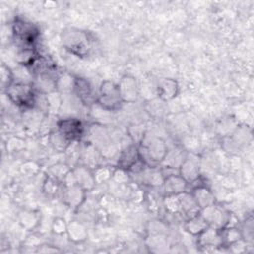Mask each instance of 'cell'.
<instances>
[{
	"mask_svg": "<svg viewBox=\"0 0 254 254\" xmlns=\"http://www.w3.org/2000/svg\"><path fill=\"white\" fill-rule=\"evenodd\" d=\"M62 42L65 50L79 58L87 57L91 50V41L88 34L79 29H66L62 35Z\"/></svg>",
	"mask_w": 254,
	"mask_h": 254,
	"instance_id": "cell-1",
	"label": "cell"
},
{
	"mask_svg": "<svg viewBox=\"0 0 254 254\" xmlns=\"http://www.w3.org/2000/svg\"><path fill=\"white\" fill-rule=\"evenodd\" d=\"M138 151L140 160L148 167H154V165L163 162L168 153V148L162 139L152 138L147 143H142Z\"/></svg>",
	"mask_w": 254,
	"mask_h": 254,
	"instance_id": "cell-2",
	"label": "cell"
},
{
	"mask_svg": "<svg viewBox=\"0 0 254 254\" xmlns=\"http://www.w3.org/2000/svg\"><path fill=\"white\" fill-rule=\"evenodd\" d=\"M96 100L102 108L108 111H115L119 109L123 103L117 84L109 80H105L101 83Z\"/></svg>",
	"mask_w": 254,
	"mask_h": 254,
	"instance_id": "cell-3",
	"label": "cell"
},
{
	"mask_svg": "<svg viewBox=\"0 0 254 254\" xmlns=\"http://www.w3.org/2000/svg\"><path fill=\"white\" fill-rule=\"evenodd\" d=\"M6 94L13 103L19 106L29 107L35 103L34 87L30 83L14 81L6 89Z\"/></svg>",
	"mask_w": 254,
	"mask_h": 254,
	"instance_id": "cell-4",
	"label": "cell"
},
{
	"mask_svg": "<svg viewBox=\"0 0 254 254\" xmlns=\"http://www.w3.org/2000/svg\"><path fill=\"white\" fill-rule=\"evenodd\" d=\"M15 40L19 43L20 47H33L34 42L38 37L37 27L23 19H16L12 27Z\"/></svg>",
	"mask_w": 254,
	"mask_h": 254,
	"instance_id": "cell-5",
	"label": "cell"
},
{
	"mask_svg": "<svg viewBox=\"0 0 254 254\" xmlns=\"http://www.w3.org/2000/svg\"><path fill=\"white\" fill-rule=\"evenodd\" d=\"M199 213L204 218L209 227H213L219 230L227 226L230 217V213L228 211L215 205V203L200 209Z\"/></svg>",
	"mask_w": 254,
	"mask_h": 254,
	"instance_id": "cell-6",
	"label": "cell"
},
{
	"mask_svg": "<svg viewBox=\"0 0 254 254\" xmlns=\"http://www.w3.org/2000/svg\"><path fill=\"white\" fill-rule=\"evenodd\" d=\"M120 97L123 102L132 103L139 97V86L137 80L132 75H123L117 84Z\"/></svg>",
	"mask_w": 254,
	"mask_h": 254,
	"instance_id": "cell-7",
	"label": "cell"
},
{
	"mask_svg": "<svg viewBox=\"0 0 254 254\" xmlns=\"http://www.w3.org/2000/svg\"><path fill=\"white\" fill-rule=\"evenodd\" d=\"M58 131L71 143L80 138L83 127L80 120L76 118H65L58 123Z\"/></svg>",
	"mask_w": 254,
	"mask_h": 254,
	"instance_id": "cell-8",
	"label": "cell"
},
{
	"mask_svg": "<svg viewBox=\"0 0 254 254\" xmlns=\"http://www.w3.org/2000/svg\"><path fill=\"white\" fill-rule=\"evenodd\" d=\"M197 245L205 250L223 246L221 230L208 226L204 231L197 235Z\"/></svg>",
	"mask_w": 254,
	"mask_h": 254,
	"instance_id": "cell-9",
	"label": "cell"
},
{
	"mask_svg": "<svg viewBox=\"0 0 254 254\" xmlns=\"http://www.w3.org/2000/svg\"><path fill=\"white\" fill-rule=\"evenodd\" d=\"M163 189L166 195L169 194H181L187 191L188 182L180 174L166 175L163 181Z\"/></svg>",
	"mask_w": 254,
	"mask_h": 254,
	"instance_id": "cell-10",
	"label": "cell"
},
{
	"mask_svg": "<svg viewBox=\"0 0 254 254\" xmlns=\"http://www.w3.org/2000/svg\"><path fill=\"white\" fill-rule=\"evenodd\" d=\"M64 187L63 196L65 204L72 208L81 206L86 198V190L77 184Z\"/></svg>",
	"mask_w": 254,
	"mask_h": 254,
	"instance_id": "cell-11",
	"label": "cell"
},
{
	"mask_svg": "<svg viewBox=\"0 0 254 254\" xmlns=\"http://www.w3.org/2000/svg\"><path fill=\"white\" fill-rule=\"evenodd\" d=\"M179 174L188 182V184L196 182L200 176L198 160L187 156L179 167Z\"/></svg>",
	"mask_w": 254,
	"mask_h": 254,
	"instance_id": "cell-12",
	"label": "cell"
},
{
	"mask_svg": "<svg viewBox=\"0 0 254 254\" xmlns=\"http://www.w3.org/2000/svg\"><path fill=\"white\" fill-rule=\"evenodd\" d=\"M199 209L205 208L215 203V197L212 190L204 185L195 186L190 191Z\"/></svg>",
	"mask_w": 254,
	"mask_h": 254,
	"instance_id": "cell-13",
	"label": "cell"
},
{
	"mask_svg": "<svg viewBox=\"0 0 254 254\" xmlns=\"http://www.w3.org/2000/svg\"><path fill=\"white\" fill-rule=\"evenodd\" d=\"M76 95L78 96L79 100L89 106L92 103H94V101L96 100L93 90L90 86V84L88 83V81L84 78H80V77H75L74 79V87H73Z\"/></svg>",
	"mask_w": 254,
	"mask_h": 254,
	"instance_id": "cell-14",
	"label": "cell"
},
{
	"mask_svg": "<svg viewBox=\"0 0 254 254\" xmlns=\"http://www.w3.org/2000/svg\"><path fill=\"white\" fill-rule=\"evenodd\" d=\"M72 172L75 177V182L78 186H80L86 191L93 189L96 184L93 171H91L87 166H77L72 170Z\"/></svg>",
	"mask_w": 254,
	"mask_h": 254,
	"instance_id": "cell-15",
	"label": "cell"
},
{
	"mask_svg": "<svg viewBox=\"0 0 254 254\" xmlns=\"http://www.w3.org/2000/svg\"><path fill=\"white\" fill-rule=\"evenodd\" d=\"M179 90L180 88H179L178 82L172 78L163 79L157 87L158 95L164 101H169L174 99L178 95Z\"/></svg>",
	"mask_w": 254,
	"mask_h": 254,
	"instance_id": "cell-16",
	"label": "cell"
},
{
	"mask_svg": "<svg viewBox=\"0 0 254 254\" xmlns=\"http://www.w3.org/2000/svg\"><path fill=\"white\" fill-rule=\"evenodd\" d=\"M66 234L68 239L73 243H81L85 241L88 235L86 226L78 220H72L67 223Z\"/></svg>",
	"mask_w": 254,
	"mask_h": 254,
	"instance_id": "cell-17",
	"label": "cell"
},
{
	"mask_svg": "<svg viewBox=\"0 0 254 254\" xmlns=\"http://www.w3.org/2000/svg\"><path fill=\"white\" fill-rule=\"evenodd\" d=\"M140 161L138 147L129 146L119 156L118 166L125 170H131V168Z\"/></svg>",
	"mask_w": 254,
	"mask_h": 254,
	"instance_id": "cell-18",
	"label": "cell"
},
{
	"mask_svg": "<svg viewBox=\"0 0 254 254\" xmlns=\"http://www.w3.org/2000/svg\"><path fill=\"white\" fill-rule=\"evenodd\" d=\"M179 197H180V202H181V213L185 214L187 216V218L199 213L200 209L197 206V204L190 192H189L187 190V191L179 194Z\"/></svg>",
	"mask_w": 254,
	"mask_h": 254,
	"instance_id": "cell-19",
	"label": "cell"
},
{
	"mask_svg": "<svg viewBox=\"0 0 254 254\" xmlns=\"http://www.w3.org/2000/svg\"><path fill=\"white\" fill-rule=\"evenodd\" d=\"M207 227H208V225L200 213H197L191 217L187 218L185 225H184L185 230L192 236L199 235Z\"/></svg>",
	"mask_w": 254,
	"mask_h": 254,
	"instance_id": "cell-20",
	"label": "cell"
},
{
	"mask_svg": "<svg viewBox=\"0 0 254 254\" xmlns=\"http://www.w3.org/2000/svg\"><path fill=\"white\" fill-rule=\"evenodd\" d=\"M38 56L33 47H20L16 54V61L20 64L29 66Z\"/></svg>",
	"mask_w": 254,
	"mask_h": 254,
	"instance_id": "cell-21",
	"label": "cell"
},
{
	"mask_svg": "<svg viewBox=\"0 0 254 254\" xmlns=\"http://www.w3.org/2000/svg\"><path fill=\"white\" fill-rule=\"evenodd\" d=\"M39 214L32 210H24L19 213V223L22 227L32 230L39 224Z\"/></svg>",
	"mask_w": 254,
	"mask_h": 254,
	"instance_id": "cell-22",
	"label": "cell"
},
{
	"mask_svg": "<svg viewBox=\"0 0 254 254\" xmlns=\"http://www.w3.org/2000/svg\"><path fill=\"white\" fill-rule=\"evenodd\" d=\"M223 246H230L234 242L242 239L241 231L236 226H226L221 229Z\"/></svg>",
	"mask_w": 254,
	"mask_h": 254,
	"instance_id": "cell-23",
	"label": "cell"
},
{
	"mask_svg": "<svg viewBox=\"0 0 254 254\" xmlns=\"http://www.w3.org/2000/svg\"><path fill=\"white\" fill-rule=\"evenodd\" d=\"M164 206L166 210L171 214L181 213V202H180L179 194L165 195Z\"/></svg>",
	"mask_w": 254,
	"mask_h": 254,
	"instance_id": "cell-24",
	"label": "cell"
},
{
	"mask_svg": "<svg viewBox=\"0 0 254 254\" xmlns=\"http://www.w3.org/2000/svg\"><path fill=\"white\" fill-rule=\"evenodd\" d=\"M112 169L106 167V166H98L93 170V176H94V180L96 184H102L105 183L109 180H111L112 178V174H113Z\"/></svg>",
	"mask_w": 254,
	"mask_h": 254,
	"instance_id": "cell-25",
	"label": "cell"
},
{
	"mask_svg": "<svg viewBox=\"0 0 254 254\" xmlns=\"http://www.w3.org/2000/svg\"><path fill=\"white\" fill-rule=\"evenodd\" d=\"M0 78H1V86L3 89H7L14 82V74L9 66L5 64H1L0 68Z\"/></svg>",
	"mask_w": 254,
	"mask_h": 254,
	"instance_id": "cell-26",
	"label": "cell"
},
{
	"mask_svg": "<svg viewBox=\"0 0 254 254\" xmlns=\"http://www.w3.org/2000/svg\"><path fill=\"white\" fill-rule=\"evenodd\" d=\"M60 181L57 180L56 178L52 177V176H48L46 178V180L44 181V185H43V190L44 191L48 194V195H54L55 193H57V191L59 190L60 188Z\"/></svg>",
	"mask_w": 254,
	"mask_h": 254,
	"instance_id": "cell-27",
	"label": "cell"
},
{
	"mask_svg": "<svg viewBox=\"0 0 254 254\" xmlns=\"http://www.w3.org/2000/svg\"><path fill=\"white\" fill-rule=\"evenodd\" d=\"M67 229V223L66 221L62 217H57L54 219L52 223V231L57 235H62L64 233H66Z\"/></svg>",
	"mask_w": 254,
	"mask_h": 254,
	"instance_id": "cell-28",
	"label": "cell"
},
{
	"mask_svg": "<svg viewBox=\"0 0 254 254\" xmlns=\"http://www.w3.org/2000/svg\"><path fill=\"white\" fill-rule=\"evenodd\" d=\"M129 179V176H128V171L123 169V168H120L118 167L117 169H115L113 171V174H112V178L111 180L114 181L115 183L117 184H123V183H126Z\"/></svg>",
	"mask_w": 254,
	"mask_h": 254,
	"instance_id": "cell-29",
	"label": "cell"
}]
</instances>
